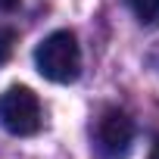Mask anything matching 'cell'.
Listing matches in <instances>:
<instances>
[{"label":"cell","instance_id":"7","mask_svg":"<svg viewBox=\"0 0 159 159\" xmlns=\"http://www.w3.org/2000/svg\"><path fill=\"white\" fill-rule=\"evenodd\" d=\"M150 159H159V137H156V143H153V150H150Z\"/></svg>","mask_w":159,"mask_h":159},{"label":"cell","instance_id":"5","mask_svg":"<svg viewBox=\"0 0 159 159\" xmlns=\"http://www.w3.org/2000/svg\"><path fill=\"white\" fill-rule=\"evenodd\" d=\"M13 47H16V31L13 28H0V66L13 56Z\"/></svg>","mask_w":159,"mask_h":159},{"label":"cell","instance_id":"2","mask_svg":"<svg viewBox=\"0 0 159 159\" xmlns=\"http://www.w3.org/2000/svg\"><path fill=\"white\" fill-rule=\"evenodd\" d=\"M0 125L16 137H31L41 131L44 125V112H41V100L31 88H10L7 94H0Z\"/></svg>","mask_w":159,"mask_h":159},{"label":"cell","instance_id":"1","mask_svg":"<svg viewBox=\"0 0 159 159\" xmlns=\"http://www.w3.org/2000/svg\"><path fill=\"white\" fill-rule=\"evenodd\" d=\"M34 66L53 84L78 81V75H81V47H78L75 31L59 28V31L47 34L34 50Z\"/></svg>","mask_w":159,"mask_h":159},{"label":"cell","instance_id":"4","mask_svg":"<svg viewBox=\"0 0 159 159\" xmlns=\"http://www.w3.org/2000/svg\"><path fill=\"white\" fill-rule=\"evenodd\" d=\"M128 10L140 25H159V0H128Z\"/></svg>","mask_w":159,"mask_h":159},{"label":"cell","instance_id":"6","mask_svg":"<svg viewBox=\"0 0 159 159\" xmlns=\"http://www.w3.org/2000/svg\"><path fill=\"white\" fill-rule=\"evenodd\" d=\"M19 3L22 0H0V13H13V10H19Z\"/></svg>","mask_w":159,"mask_h":159},{"label":"cell","instance_id":"3","mask_svg":"<svg viewBox=\"0 0 159 159\" xmlns=\"http://www.w3.org/2000/svg\"><path fill=\"white\" fill-rule=\"evenodd\" d=\"M134 143V122L122 109H106L97 122V150L106 159H122Z\"/></svg>","mask_w":159,"mask_h":159}]
</instances>
